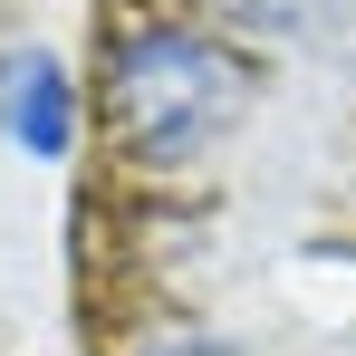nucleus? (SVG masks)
Wrapping results in <instances>:
<instances>
[{"label": "nucleus", "instance_id": "4", "mask_svg": "<svg viewBox=\"0 0 356 356\" xmlns=\"http://www.w3.org/2000/svg\"><path fill=\"white\" fill-rule=\"evenodd\" d=\"M125 356H241V347L222 337V327H202V318H154Z\"/></svg>", "mask_w": 356, "mask_h": 356}, {"label": "nucleus", "instance_id": "2", "mask_svg": "<svg viewBox=\"0 0 356 356\" xmlns=\"http://www.w3.org/2000/svg\"><path fill=\"white\" fill-rule=\"evenodd\" d=\"M202 10H212V29H222V39H250V49L298 39V29H318V19H327V0H202Z\"/></svg>", "mask_w": 356, "mask_h": 356}, {"label": "nucleus", "instance_id": "1", "mask_svg": "<svg viewBox=\"0 0 356 356\" xmlns=\"http://www.w3.org/2000/svg\"><path fill=\"white\" fill-rule=\"evenodd\" d=\"M106 135L135 164H183L202 145H222L250 106V67L241 49H222L212 29L183 19H125L106 39Z\"/></svg>", "mask_w": 356, "mask_h": 356}, {"label": "nucleus", "instance_id": "3", "mask_svg": "<svg viewBox=\"0 0 356 356\" xmlns=\"http://www.w3.org/2000/svg\"><path fill=\"white\" fill-rule=\"evenodd\" d=\"M19 135H29L39 154H58V145H67V77H58L49 58L19 67Z\"/></svg>", "mask_w": 356, "mask_h": 356}]
</instances>
